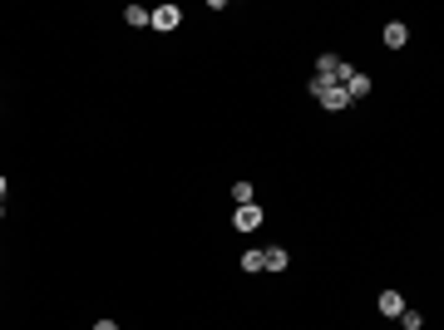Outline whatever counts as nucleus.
I'll use <instances>...</instances> for the list:
<instances>
[{
	"mask_svg": "<svg viewBox=\"0 0 444 330\" xmlns=\"http://www.w3.org/2000/svg\"><path fill=\"white\" fill-rule=\"evenodd\" d=\"M311 94H316V104H321L326 113L350 109V99H345V89H340V84H321V79H311Z\"/></svg>",
	"mask_w": 444,
	"mask_h": 330,
	"instance_id": "nucleus-1",
	"label": "nucleus"
},
{
	"mask_svg": "<svg viewBox=\"0 0 444 330\" xmlns=\"http://www.w3.org/2000/svg\"><path fill=\"white\" fill-rule=\"evenodd\" d=\"M345 74H350V64H345L340 55H321L311 79H321V84H345Z\"/></svg>",
	"mask_w": 444,
	"mask_h": 330,
	"instance_id": "nucleus-2",
	"label": "nucleus"
},
{
	"mask_svg": "<svg viewBox=\"0 0 444 330\" xmlns=\"http://www.w3.org/2000/svg\"><path fill=\"white\" fill-rule=\"evenodd\" d=\"M178 20H183L178 5H158V10H148V25H153V30H178Z\"/></svg>",
	"mask_w": 444,
	"mask_h": 330,
	"instance_id": "nucleus-3",
	"label": "nucleus"
},
{
	"mask_svg": "<svg viewBox=\"0 0 444 330\" xmlns=\"http://www.w3.org/2000/svg\"><path fill=\"white\" fill-rule=\"evenodd\" d=\"M380 40H385V50H405V45H410V25H405V20H390V25L380 30Z\"/></svg>",
	"mask_w": 444,
	"mask_h": 330,
	"instance_id": "nucleus-4",
	"label": "nucleus"
},
{
	"mask_svg": "<svg viewBox=\"0 0 444 330\" xmlns=\"http://www.w3.org/2000/svg\"><path fill=\"white\" fill-rule=\"evenodd\" d=\"M287 266H292V251H287V246H262V271L277 276V271H287Z\"/></svg>",
	"mask_w": 444,
	"mask_h": 330,
	"instance_id": "nucleus-5",
	"label": "nucleus"
},
{
	"mask_svg": "<svg viewBox=\"0 0 444 330\" xmlns=\"http://www.w3.org/2000/svg\"><path fill=\"white\" fill-rule=\"evenodd\" d=\"M232 227H237V232H257V227H262V207H257V203L237 207V212H232Z\"/></svg>",
	"mask_w": 444,
	"mask_h": 330,
	"instance_id": "nucleus-6",
	"label": "nucleus"
},
{
	"mask_svg": "<svg viewBox=\"0 0 444 330\" xmlns=\"http://www.w3.org/2000/svg\"><path fill=\"white\" fill-rule=\"evenodd\" d=\"M340 89H345V99H350V104H355V99H365V94H370V74H360V69H350V74H345V84H340Z\"/></svg>",
	"mask_w": 444,
	"mask_h": 330,
	"instance_id": "nucleus-7",
	"label": "nucleus"
},
{
	"mask_svg": "<svg viewBox=\"0 0 444 330\" xmlns=\"http://www.w3.org/2000/svg\"><path fill=\"white\" fill-rule=\"evenodd\" d=\"M375 311H380L385 321H395V316L405 311V296H400V291H380V301H375Z\"/></svg>",
	"mask_w": 444,
	"mask_h": 330,
	"instance_id": "nucleus-8",
	"label": "nucleus"
},
{
	"mask_svg": "<svg viewBox=\"0 0 444 330\" xmlns=\"http://www.w3.org/2000/svg\"><path fill=\"white\" fill-rule=\"evenodd\" d=\"M247 203H257L252 183H232V207H247Z\"/></svg>",
	"mask_w": 444,
	"mask_h": 330,
	"instance_id": "nucleus-9",
	"label": "nucleus"
},
{
	"mask_svg": "<svg viewBox=\"0 0 444 330\" xmlns=\"http://www.w3.org/2000/svg\"><path fill=\"white\" fill-rule=\"evenodd\" d=\"M242 271H247V276L262 271V246H257V251H242Z\"/></svg>",
	"mask_w": 444,
	"mask_h": 330,
	"instance_id": "nucleus-10",
	"label": "nucleus"
},
{
	"mask_svg": "<svg viewBox=\"0 0 444 330\" xmlns=\"http://www.w3.org/2000/svg\"><path fill=\"white\" fill-rule=\"evenodd\" d=\"M395 321H400L405 330H420V326H425V316H420V311H410V306H405V311H400Z\"/></svg>",
	"mask_w": 444,
	"mask_h": 330,
	"instance_id": "nucleus-11",
	"label": "nucleus"
},
{
	"mask_svg": "<svg viewBox=\"0 0 444 330\" xmlns=\"http://www.w3.org/2000/svg\"><path fill=\"white\" fill-rule=\"evenodd\" d=\"M123 20L138 30V25H148V10H143V5H128V10H123Z\"/></svg>",
	"mask_w": 444,
	"mask_h": 330,
	"instance_id": "nucleus-12",
	"label": "nucleus"
},
{
	"mask_svg": "<svg viewBox=\"0 0 444 330\" xmlns=\"http://www.w3.org/2000/svg\"><path fill=\"white\" fill-rule=\"evenodd\" d=\"M94 330H118V326H113L109 316H104V321H94Z\"/></svg>",
	"mask_w": 444,
	"mask_h": 330,
	"instance_id": "nucleus-13",
	"label": "nucleus"
},
{
	"mask_svg": "<svg viewBox=\"0 0 444 330\" xmlns=\"http://www.w3.org/2000/svg\"><path fill=\"white\" fill-rule=\"evenodd\" d=\"M5 193H10V183H5V173H0V203H5Z\"/></svg>",
	"mask_w": 444,
	"mask_h": 330,
	"instance_id": "nucleus-14",
	"label": "nucleus"
},
{
	"mask_svg": "<svg viewBox=\"0 0 444 330\" xmlns=\"http://www.w3.org/2000/svg\"><path fill=\"white\" fill-rule=\"evenodd\" d=\"M0 217H5V203H0Z\"/></svg>",
	"mask_w": 444,
	"mask_h": 330,
	"instance_id": "nucleus-15",
	"label": "nucleus"
}]
</instances>
